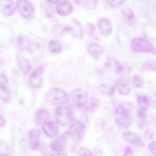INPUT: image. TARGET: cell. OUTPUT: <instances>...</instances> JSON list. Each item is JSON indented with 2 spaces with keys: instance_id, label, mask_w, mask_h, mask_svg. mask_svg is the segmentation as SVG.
Listing matches in <instances>:
<instances>
[{
  "instance_id": "7bdbcfd3",
  "label": "cell",
  "mask_w": 156,
  "mask_h": 156,
  "mask_svg": "<svg viewBox=\"0 0 156 156\" xmlns=\"http://www.w3.org/2000/svg\"><path fill=\"white\" fill-rule=\"evenodd\" d=\"M2 1V0H0V2H1V1Z\"/></svg>"
},
{
  "instance_id": "1f68e13d",
  "label": "cell",
  "mask_w": 156,
  "mask_h": 156,
  "mask_svg": "<svg viewBox=\"0 0 156 156\" xmlns=\"http://www.w3.org/2000/svg\"><path fill=\"white\" fill-rule=\"evenodd\" d=\"M85 31L87 34L89 35H92L95 32V27L93 24L90 22H88L86 23L85 27Z\"/></svg>"
},
{
  "instance_id": "484cf974",
  "label": "cell",
  "mask_w": 156,
  "mask_h": 156,
  "mask_svg": "<svg viewBox=\"0 0 156 156\" xmlns=\"http://www.w3.org/2000/svg\"><path fill=\"white\" fill-rule=\"evenodd\" d=\"M98 0H82V5L86 10L93 11L97 7Z\"/></svg>"
},
{
  "instance_id": "ab89813d",
  "label": "cell",
  "mask_w": 156,
  "mask_h": 156,
  "mask_svg": "<svg viewBox=\"0 0 156 156\" xmlns=\"http://www.w3.org/2000/svg\"><path fill=\"white\" fill-rule=\"evenodd\" d=\"M48 156H67L66 153H57L56 154H52L49 155Z\"/></svg>"
},
{
  "instance_id": "d6986e66",
  "label": "cell",
  "mask_w": 156,
  "mask_h": 156,
  "mask_svg": "<svg viewBox=\"0 0 156 156\" xmlns=\"http://www.w3.org/2000/svg\"><path fill=\"white\" fill-rule=\"evenodd\" d=\"M125 140L133 145H140L142 144L141 138L136 134L131 132H126L123 134Z\"/></svg>"
},
{
  "instance_id": "d590c367",
  "label": "cell",
  "mask_w": 156,
  "mask_h": 156,
  "mask_svg": "<svg viewBox=\"0 0 156 156\" xmlns=\"http://www.w3.org/2000/svg\"><path fill=\"white\" fill-rule=\"evenodd\" d=\"M148 149L154 156H156V141L150 142L148 145Z\"/></svg>"
},
{
  "instance_id": "f1b7e54d",
  "label": "cell",
  "mask_w": 156,
  "mask_h": 156,
  "mask_svg": "<svg viewBox=\"0 0 156 156\" xmlns=\"http://www.w3.org/2000/svg\"><path fill=\"white\" fill-rule=\"evenodd\" d=\"M122 13L125 17L128 20L133 19L134 17L133 11L129 8H125L122 9Z\"/></svg>"
},
{
  "instance_id": "836d02e7",
  "label": "cell",
  "mask_w": 156,
  "mask_h": 156,
  "mask_svg": "<svg viewBox=\"0 0 156 156\" xmlns=\"http://www.w3.org/2000/svg\"><path fill=\"white\" fill-rule=\"evenodd\" d=\"M8 80L6 76L2 74H0V88L7 87Z\"/></svg>"
},
{
  "instance_id": "8fae6325",
  "label": "cell",
  "mask_w": 156,
  "mask_h": 156,
  "mask_svg": "<svg viewBox=\"0 0 156 156\" xmlns=\"http://www.w3.org/2000/svg\"><path fill=\"white\" fill-rule=\"evenodd\" d=\"M30 85L34 89H39L43 84V71L40 69L34 70L29 77Z\"/></svg>"
},
{
  "instance_id": "f35d334b",
  "label": "cell",
  "mask_w": 156,
  "mask_h": 156,
  "mask_svg": "<svg viewBox=\"0 0 156 156\" xmlns=\"http://www.w3.org/2000/svg\"><path fill=\"white\" fill-rule=\"evenodd\" d=\"M122 156H134L133 153L131 152V150L127 148L124 154H123Z\"/></svg>"
},
{
  "instance_id": "7402d4cb",
  "label": "cell",
  "mask_w": 156,
  "mask_h": 156,
  "mask_svg": "<svg viewBox=\"0 0 156 156\" xmlns=\"http://www.w3.org/2000/svg\"><path fill=\"white\" fill-rule=\"evenodd\" d=\"M17 45L21 51L28 50L31 48V40L26 37L20 36L17 38Z\"/></svg>"
},
{
  "instance_id": "7c38bea8",
  "label": "cell",
  "mask_w": 156,
  "mask_h": 156,
  "mask_svg": "<svg viewBox=\"0 0 156 156\" xmlns=\"http://www.w3.org/2000/svg\"><path fill=\"white\" fill-rule=\"evenodd\" d=\"M28 140L30 147L33 150H38L41 146V134L39 130L34 129L28 133Z\"/></svg>"
},
{
  "instance_id": "52a82bcc",
  "label": "cell",
  "mask_w": 156,
  "mask_h": 156,
  "mask_svg": "<svg viewBox=\"0 0 156 156\" xmlns=\"http://www.w3.org/2000/svg\"><path fill=\"white\" fill-rule=\"evenodd\" d=\"M16 5L20 14L26 19H30L33 16L34 9L32 4L28 0H17Z\"/></svg>"
},
{
  "instance_id": "3957f363",
  "label": "cell",
  "mask_w": 156,
  "mask_h": 156,
  "mask_svg": "<svg viewBox=\"0 0 156 156\" xmlns=\"http://www.w3.org/2000/svg\"><path fill=\"white\" fill-rule=\"evenodd\" d=\"M115 121L121 128L126 129L133 123V118L130 111L123 106H119L115 111Z\"/></svg>"
},
{
  "instance_id": "9c48e42d",
  "label": "cell",
  "mask_w": 156,
  "mask_h": 156,
  "mask_svg": "<svg viewBox=\"0 0 156 156\" xmlns=\"http://www.w3.org/2000/svg\"><path fill=\"white\" fill-rule=\"evenodd\" d=\"M17 66L20 72L23 75H27L31 69V62L29 59L23 55H17L16 58Z\"/></svg>"
},
{
  "instance_id": "e575fe53",
  "label": "cell",
  "mask_w": 156,
  "mask_h": 156,
  "mask_svg": "<svg viewBox=\"0 0 156 156\" xmlns=\"http://www.w3.org/2000/svg\"><path fill=\"white\" fill-rule=\"evenodd\" d=\"M126 0H111L110 6L112 7H118L125 2Z\"/></svg>"
},
{
  "instance_id": "7a4b0ae2",
  "label": "cell",
  "mask_w": 156,
  "mask_h": 156,
  "mask_svg": "<svg viewBox=\"0 0 156 156\" xmlns=\"http://www.w3.org/2000/svg\"><path fill=\"white\" fill-rule=\"evenodd\" d=\"M46 98L50 104L59 106L67 102L68 95L63 89L58 87H54L48 91Z\"/></svg>"
},
{
  "instance_id": "6da1fadb",
  "label": "cell",
  "mask_w": 156,
  "mask_h": 156,
  "mask_svg": "<svg viewBox=\"0 0 156 156\" xmlns=\"http://www.w3.org/2000/svg\"><path fill=\"white\" fill-rule=\"evenodd\" d=\"M55 116L58 122L63 126L71 124L75 120V114L72 108L66 105H59L55 110Z\"/></svg>"
},
{
  "instance_id": "83f0119b",
  "label": "cell",
  "mask_w": 156,
  "mask_h": 156,
  "mask_svg": "<svg viewBox=\"0 0 156 156\" xmlns=\"http://www.w3.org/2000/svg\"><path fill=\"white\" fill-rule=\"evenodd\" d=\"M137 116L139 126L141 128H143L146 122L147 112L138 110L137 111Z\"/></svg>"
},
{
  "instance_id": "603a6c76",
  "label": "cell",
  "mask_w": 156,
  "mask_h": 156,
  "mask_svg": "<svg viewBox=\"0 0 156 156\" xmlns=\"http://www.w3.org/2000/svg\"><path fill=\"white\" fill-rule=\"evenodd\" d=\"M88 53L94 59H98L101 54V49L99 44L95 43H90L87 48Z\"/></svg>"
},
{
  "instance_id": "277c9868",
  "label": "cell",
  "mask_w": 156,
  "mask_h": 156,
  "mask_svg": "<svg viewBox=\"0 0 156 156\" xmlns=\"http://www.w3.org/2000/svg\"><path fill=\"white\" fill-rule=\"evenodd\" d=\"M131 48L135 53H151L154 50V47L151 42L141 37L134 38L132 40Z\"/></svg>"
},
{
  "instance_id": "60d3db41",
  "label": "cell",
  "mask_w": 156,
  "mask_h": 156,
  "mask_svg": "<svg viewBox=\"0 0 156 156\" xmlns=\"http://www.w3.org/2000/svg\"><path fill=\"white\" fill-rule=\"evenodd\" d=\"M47 1L50 3L56 4H57L59 2L60 0H47Z\"/></svg>"
},
{
  "instance_id": "4316f807",
  "label": "cell",
  "mask_w": 156,
  "mask_h": 156,
  "mask_svg": "<svg viewBox=\"0 0 156 156\" xmlns=\"http://www.w3.org/2000/svg\"><path fill=\"white\" fill-rule=\"evenodd\" d=\"M12 97V94L8 87L0 88V98L2 101L8 102L11 101Z\"/></svg>"
},
{
  "instance_id": "ac0fdd59",
  "label": "cell",
  "mask_w": 156,
  "mask_h": 156,
  "mask_svg": "<svg viewBox=\"0 0 156 156\" xmlns=\"http://www.w3.org/2000/svg\"><path fill=\"white\" fill-rule=\"evenodd\" d=\"M117 87L119 94L123 96H127L131 92L130 83L126 78H120L117 80Z\"/></svg>"
},
{
  "instance_id": "30bf717a",
  "label": "cell",
  "mask_w": 156,
  "mask_h": 156,
  "mask_svg": "<svg viewBox=\"0 0 156 156\" xmlns=\"http://www.w3.org/2000/svg\"><path fill=\"white\" fill-rule=\"evenodd\" d=\"M56 10L59 15L67 16L73 12L74 7L72 4L68 1L63 0L57 4Z\"/></svg>"
},
{
  "instance_id": "2e32d148",
  "label": "cell",
  "mask_w": 156,
  "mask_h": 156,
  "mask_svg": "<svg viewBox=\"0 0 156 156\" xmlns=\"http://www.w3.org/2000/svg\"><path fill=\"white\" fill-rule=\"evenodd\" d=\"M42 129L44 133L49 138H54L57 136L59 130L57 125L54 122H48L42 126Z\"/></svg>"
},
{
  "instance_id": "f546056e",
  "label": "cell",
  "mask_w": 156,
  "mask_h": 156,
  "mask_svg": "<svg viewBox=\"0 0 156 156\" xmlns=\"http://www.w3.org/2000/svg\"><path fill=\"white\" fill-rule=\"evenodd\" d=\"M132 83L136 88H142L144 85V81L143 79L138 76H134L132 79Z\"/></svg>"
},
{
  "instance_id": "d6a6232c",
  "label": "cell",
  "mask_w": 156,
  "mask_h": 156,
  "mask_svg": "<svg viewBox=\"0 0 156 156\" xmlns=\"http://www.w3.org/2000/svg\"><path fill=\"white\" fill-rule=\"evenodd\" d=\"M144 67L149 70H156V63L154 60H149L145 64Z\"/></svg>"
},
{
  "instance_id": "b9f144b4",
  "label": "cell",
  "mask_w": 156,
  "mask_h": 156,
  "mask_svg": "<svg viewBox=\"0 0 156 156\" xmlns=\"http://www.w3.org/2000/svg\"><path fill=\"white\" fill-rule=\"evenodd\" d=\"M0 156H7L5 155L4 154H0Z\"/></svg>"
},
{
  "instance_id": "9a60e30c",
  "label": "cell",
  "mask_w": 156,
  "mask_h": 156,
  "mask_svg": "<svg viewBox=\"0 0 156 156\" xmlns=\"http://www.w3.org/2000/svg\"><path fill=\"white\" fill-rule=\"evenodd\" d=\"M98 28L100 34L104 37L110 36L112 33V23L107 18H102L99 21Z\"/></svg>"
},
{
  "instance_id": "4dcf8cb0",
  "label": "cell",
  "mask_w": 156,
  "mask_h": 156,
  "mask_svg": "<svg viewBox=\"0 0 156 156\" xmlns=\"http://www.w3.org/2000/svg\"><path fill=\"white\" fill-rule=\"evenodd\" d=\"M78 155V156H94L90 150L85 147H82L80 148Z\"/></svg>"
},
{
  "instance_id": "ba28073f",
  "label": "cell",
  "mask_w": 156,
  "mask_h": 156,
  "mask_svg": "<svg viewBox=\"0 0 156 156\" xmlns=\"http://www.w3.org/2000/svg\"><path fill=\"white\" fill-rule=\"evenodd\" d=\"M71 99L76 105L83 106L88 101L89 96L84 90L81 89H76L72 91L71 94Z\"/></svg>"
},
{
  "instance_id": "e0dca14e",
  "label": "cell",
  "mask_w": 156,
  "mask_h": 156,
  "mask_svg": "<svg viewBox=\"0 0 156 156\" xmlns=\"http://www.w3.org/2000/svg\"><path fill=\"white\" fill-rule=\"evenodd\" d=\"M105 66L107 68L112 69L116 74H122L124 70L122 65L113 57L108 58L105 61Z\"/></svg>"
},
{
  "instance_id": "8d00e7d4",
  "label": "cell",
  "mask_w": 156,
  "mask_h": 156,
  "mask_svg": "<svg viewBox=\"0 0 156 156\" xmlns=\"http://www.w3.org/2000/svg\"><path fill=\"white\" fill-rule=\"evenodd\" d=\"M144 137L147 140H152L154 137V133L151 131H146L144 133Z\"/></svg>"
},
{
  "instance_id": "cb8c5ba5",
  "label": "cell",
  "mask_w": 156,
  "mask_h": 156,
  "mask_svg": "<svg viewBox=\"0 0 156 156\" xmlns=\"http://www.w3.org/2000/svg\"><path fill=\"white\" fill-rule=\"evenodd\" d=\"M138 110L147 112L149 107V100L147 96L145 95H139L137 97Z\"/></svg>"
},
{
  "instance_id": "5bb4252c",
  "label": "cell",
  "mask_w": 156,
  "mask_h": 156,
  "mask_svg": "<svg viewBox=\"0 0 156 156\" xmlns=\"http://www.w3.org/2000/svg\"><path fill=\"white\" fill-rule=\"evenodd\" d=\"M1 12L5 17L12 15L16 10V6L13 0H2Z\"/></svg>"
},
{
  "instance_id": "74e56055",
  "label": "cell",
  "mask_w": 156,
  "mask_h": 156,
  "mask_svg": "<svg viewBox=\"0 0 156 156\" xmlns=\"http://www.w3.org/2000/svg\"><path fill=\"white\" fill-rule=\"evenodd\" d=\"M5 125V121L4 117L0 114V128L4 127Z\"/></svg>"
},
{
  "instance_id": "d4e9b609",
  "label": "cell",
  "mask_w": 156,
  "mask_h": 156,
  "mask_svg": "<svg viewBox=\"0 0 156 156\" xmlns=\"http://www.w3.org/2000/svg\"><path fill=\"white\" fill-rule=\"evenodd\" d=\"M48 50L52 54H58L62 51V45L56 40H51L48 44Z\"/></svg>"
},
{
  "instance_id": "8992f818",
  "label": "cell",
  "mask_w": 156,
  "mask_h": 156,
  "mask_svg": "<svg viewBox=\"0 0 156 156\" xmlns=\"http://www.w3.org/2000/svg\"><path fill=\"white\" fill-rule=\"evenodd\" d=\"M64 31L66 33H70L74 37L79 39L82 38L84 35V31L82 25L74 18L70 19L69 25L64 28Z\"/></svg>"
},
{
  "instance_id": "44dd1931",
  "label": "cell",
  "mask_w": 156,
  "mask_h": 156,
  "mask_svg": "<svg viewBox=\"0 0 156 156\" xmlns=\"http://www.w3.org/2000/svg\"><path fill=\"white\" fill-rule=\"evenodd\" d=\"M100 90L104 95L110 96L115 90V83L112 81L104 83L100 85Z\"/></svg>"
},
{
  "instance_id": "5b68a950",
  "label": "cell",
  "mask_w": 156,
  "mask_h": 156,
  "mask_svg": "<svg viewBox=\"0 0 156 156\" xmlns=\"http://www.w3.org/2000/svg\"><path fill=\"white\" fill-rule=\"evenodd\" d=\"M85 132V125L80 120L74 121L70 124L68 129V134L70 137L75 140L81 139Z\"/></svg>"
},
{
  "instance_id": "4fadbf2b",
  "label": "cell",
  "mask_w": 156,
  "mask_h": 156,
  "mask_svg": "<svg viewBox=\"0 0 156 156\" xmlns=\"http://www.w3.org/2000/svg\"><path fill=\"white\" fill-rule=\"evenodd\" d=\"M67 138L64 135L58 136L50 144V148L56 153L62 152L66 147Z\"/></svg>"
},
{
  "instance_id": "ffe728a7",
  "label": "cell",
  "mask_w": 156,
  "mask_h": 156,
  "mask_svg": "<svg viewBox=\"0 0 156 156\" xmlns=\"http://www.w3.org/2000/svg\"><path fill=\"white\" fill-rule=\"evenodd\" d=\"M35 119L37 123L43 125L49 121V113L46 109H40L36 113Z\"/></svg>"
}]
</instances>
